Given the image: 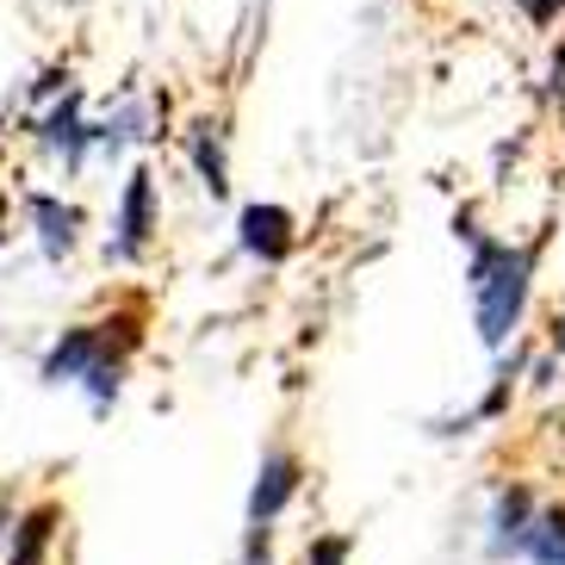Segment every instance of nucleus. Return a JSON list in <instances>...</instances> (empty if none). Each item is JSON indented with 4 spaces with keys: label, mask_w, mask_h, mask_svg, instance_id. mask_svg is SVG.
Here are the masks:
<instances>
[{
    "label": "nucleus",
    "mask_w": 565,
    "mask_h": 565,
    "mask_svg": "<svg viewBox=\"0 0 565 565\" xmlns=\"http://www.w3.org/2000/svg\"><path fill=\"white\" fill-rule=\"evenodd\" d=\"M143 330H150V299H118L113 311L56 335L44 366H38V380L82 385L94 411H113V398L125 392V373H131V354L143 349Z\"/></svg>",
    "instance_id": "f257e3e1"
},
{
    "label": "nucleus",
    "mask_w": 565,
    "mask_h": 565,
    "mask_svg": "<svg viewBox=\"0 0 565 565\" xmlns=\"http://www.w3.org/2000/svg\"><path fill=\"white\" fill-rule=\"evenodd\" d=\"M454 236L466 243V292H472V330H479L484 349H503L529 311L534 292V267H541V236L529 243H510V236L479 231L472 212H454Z\"/></svg>",
    "instance_id": "f03ea898"
},
{
    "label": "nucleus",
    "mask_w": 565,
    "mask_h": 565,
    "mask_svg": "<svg viewBox=\"0 0 565 565\" xmlns=\"http://www.w3.org/2000/svg\"><path fill=\"white\" fill-rule=\"evenodd\" d=\"M44 113H32V143L63 168V181H75L94 162V118H87V94L75 82L56 87L51 100H38Z\"/></svg>",
    "instance_id": "7ed1b4c3"
},
{
    "label": "nucleus",
    "mask_w": 565,
    "mask_h": 565,
    "mask_svg": "<svg viewBox=\"0 0 565 565\" xmlns=\"http://www.w3.org/2000/svg\"><path fill=\"white\" fill-rule=\"evenodd\" d=\"M156 231H162V193H156V174L137 162L131 174H125V193H118L113 236H106V262L137 267L156 249Z\"/></svg>",
    "instance_id": "20e7f679"
},
{
    "label": "nucleus",
    "mask_w": 565,
    "mask_h": 565,
    "mask_svg": "<svg viewBox=\"0 0 565 565\" xmlns=\"http://www.w3.org/2000/svg\"><path fill=\"white\" fill-rule=\"evenodd\" d=\"M236 249L249 255V262H262V267L292 262V249H299V217L286 212V205H274V200L243 205V217H236Z\"/></svg>",
    "instance_id": "39448f33"
},
{
    "label": "nucleus",
    "mask_w": 565,
    "mask_h": 565,
    "mask_svg": "<svg viewBox=\"0 0 565 565\" xmlns=\"http://www.w3.org/2000/svg\"><path fill=\"white\" fill-rule=\"evenodd\" d=\"M25 224H32V236H38V255L63 267L68 255L82 249L87 212L75 200H63V193H44V186H38V193H25Z\"/></svg>",
    "instance_id": "423d86ee"
},
{
    "label": "nucleus",
    "mask_w": 565,
    "mask_h": 565,
    "mask_svg": "<svg viewBox=\"0 0 565 565\" xmlns=\"http://www.w3.org/2000/svg\"><path fill=\"white\" fill-rule=\"evenodd\" d=\"M156 125H162V106H156L150 94H125L106 118H94V156H100V162H118L131 143H150Z\"/></svg>",
    "instance_id": "0eeeda50"
},
{
    "label": "nucleus",
    "mask_w": 565,
    "mask_h": 565,
    "mask_svg": "<svg viewBox=\"0 0 565 565\" xmlns=\"http://www.w3.org/2000/svg\"><path fill=\"white\" fill-rule=\"evenodd\" d=\"M305 484V466L292 448H267L262 454V472H255V491H249V529H274V515L299 498Z\"/></svg>",
    "instance_id": "6e6552de"
},
{
    "label": "nucleus",
    "mask_w": 565,
    "mask_h": 565,
    "mask_svg": "<svg viewBox=\"0 0 565 565\" xmlns=\"http://www.w3.org/2000/svg\"><path fill=\"white\" fill-rule=\"evenodd\" d=\"M181 150H186V162H193L205 193L224 200V193H231V131H224V118H212V113L193 118L181 131Z\"/></svg>",
    "instance_id": "1a4fd4ad"
},
{
    "label": "nucleus",
    "mask_w": 565,
    "mask_h": 565,
    "mask_svg": "<svg viewBox=\"0 0 565 565\" xmlns=\"http://www.w3.org/2000/svg\"><path fill=\"white\" fill-rule=\"evenodd\" d=\"M515 559L529 565H565V510L559 503H534L529 522H522V541H515Z\"/></svg>",
    "instance_id": "9d476101"
},
{
    "label": "nucleus",
    "mask_w": 565,
    "mask_h": 565,
    "mask_svg": "<svg viewBox=\"0 0 565 565\" xmlns=\"http://www.w3.org/2000/svg\"><path fill=\"white\" fill-rule=\"evenodd\" d=\"M56 522H63V503H38V510L19 515V529H13V559H7V565H51Z\"/></svg>",
    "instance_id": "9b49d317"
},
{
    "label": "nucleus",
    "mask_w": 565,
    "mask_h": 565,
    "mask_svg": "<svg viewBox=\"0 0 565 565\" xmlns=\"http://www.w3.org/2000/svg\"><path fill=\"white\" fill-rule=\"evenodd\" d=\"M541 100H547V106H565V38H559V51L547 56V82H541Z\"/></svg>",
    "instance_id": "f8f14e48"
},
{
    "label": "nucleus",
    "mask_w": 565,
    "mask_h": 565,
    "mask_svg": "<svg viewBox=\"0 0 565 565\" xmlns=\"http://www.w3.org/2000/svg\"><path fill=\"white\" fill-rule=\"evenodd\" d=\"M342 559H349V541H335V534L311 547V565H342Z\"/></svg>",
    "instance_id": "ddd939ff"
},
{
    "label": "nucleus",
    "mask_w": 565,
    "mask_h": 565,
    "mask_svg": "<svg viewBox=\"0 0 565 565\" xmlns=\"http://www.w3.org/2000/svg\"><path fill=\"white\" fill-rule=\"evenodd\" d=\"M7 224H13V193H7V150H0V243H7Z\"/></svg>",
    "instance_id": "4468645a"
},
{
    "label": "nucleus",
    "mask_w": 565,
    "mask_h": 565,
    "mask_svg": "<svg viewBox=\"0 0 565 565\" xmlns=\"http://www.w3.org/2000/svg\"><path fill=\"white\" fill-rule=\"evenodd\" d=\"M553 349L565 354V299H559V311H553Z\"/></svg>",
    "instance_id": "2eb2a0df"
},
{
    "label": "nucleus",
    "mask_w": 565,
    "mask_h": 565,
    "mask_svg": "<svg viewBox=\"0 0 565 565\" xmlns=\"http://www.w3.org/2000/svg\"><path fill=\"white\" fill-rule=\"evenodd\" d=\"M0 534H7V498H0Z\"/></svg>",
    "instance_id": "dca6fc26"
}]
</instances>
